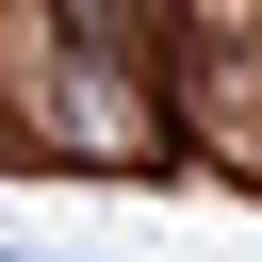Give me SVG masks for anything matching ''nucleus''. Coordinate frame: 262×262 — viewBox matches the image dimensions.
<instances>
[{
    "mask_svg": "<svg viewBox=\"0 0 262 262\" xmlns=\"http://www.w3.org/2000/svg\"><path fill=\"white\" fill-rule=\"evenodd\" d=\"M0 262H66V246H0Z\"/></svg>",
    "mask_w": 262,
    "mask_h": 262,
    "instance_id": "f257e3e1",
    "label": "nucleus"
}]
</instances>
